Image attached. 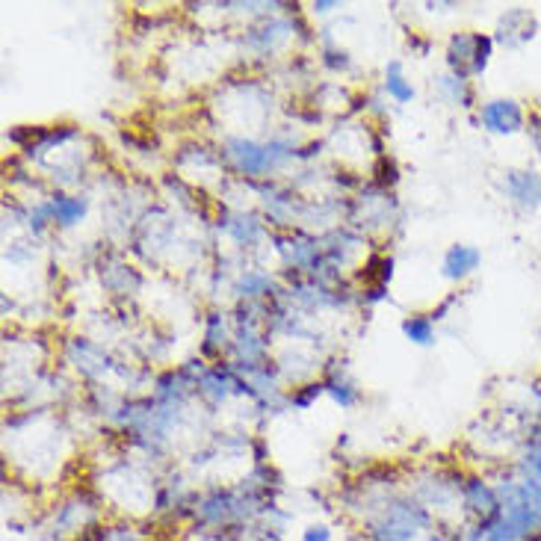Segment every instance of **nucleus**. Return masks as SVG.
Wrapping results in <instances>:
<instances>
[{
	"instance_id": "obj_16",
	"label": "nucleus",
	"mask_w": 541,
	"mask_h": 541,
	"mask_svg": "<svg viewBox=\"0 0 541 541\" xmlns=\"http://www.w3.org/2000/svg\"><path fill=\"white\" fill-rule=\"evenodd\" d=\"M264 284H267V278H264V275H246V278H243V290L249 287V290H252V296H255V293H261V287H264Z\"/></svg>"
},
{
	"instance_id": "obj_5",
	"label": "nucleus",
	"mask_w": 541,
	"mask_h": 541,
	"mask_svg": "<svg viewBox=\"0 0 541 541\" xmlns=\"http://www.w3.org/2000/svg\"><path fill=\"white\" fill-rule=\"evenodd\" d=\"M482 125L491 134H518L524 128V113L515 101H488L482 107Z\"/></svg>"
},
{
	"instance_id": "obj_2",
	"label": "nucleus",
	"mask_w": 541,
	"mask_h": 541,
	"mask_svg": "<svg viewBox=\"0 0 541 541\" xmlns=\"http://www.w3.org/2000/svg\"><path fill=\"white\" fill-rule=\"evenodd\" d=\"M432 530V512L414 500H391L367 521L370 541H423Z\"/></svg>"
},
{
	"instance_id": "obj_8",
	"label": "nucleus",
	"mask_w": 541,
	"mask_h": 541,
	"mask_svg": "<svg viewBox=\"0 0 541 541\" xmlns=\"http://www.w3.org/2000/svg\"><path fill=\"white\" fill-rule=\"evenodd\" d=\"M509 193L518 204L533 207L541 199V184L536 181L533 172H512L509 175Z\"/></svg>"
},
{
	"instance_id": "obj_12",
	"label": "nucleus",
	"mask_w": 541,
	"mask_h": 541,
	"mask_svg": "<svg viewBox=\"0 0 541 541\" xmlns=\"http://www.w3.org/2000/svg\"><path fill=\"white\" fill-rule=\"evenodd\" d=\"M299 541H335V530L329 524H308Z\"/></svg>"
},
{
	"instance_id": "obj_14",
	"label": "nucleus",
	"mask_w": 541,
	"mask_h": 541,
	"mask_svg": "<svg viewBox=\"0 0 541 541\" xmlns=\"http://www.w3.org/2000/svg\"><path fill=\"white\" fill-rule=\"evenodd\" d=\"M524 479H533V482H539L541 485V453L539 450H533V453L524 459Z\"/></svg>"
},
{
	"instance_id": "obj_18",
	"label": "nucleus",
	"mask_w": 541,
	"mask_h": 541,
	"mask_svg": "<svg viewBox=\"0 0 541 541\" xmlns=\"http://www.w3.org/2000/svg\"><path fill=\"white\" fill-rule=\"evenodd\" d=\"M423 541H447V539H444V536H426Z\"/></svg>"
},
{
	"instance_id": "obj_10",
	"label": "nucleus",
	"mask_w": 541,
	"mask_h": 541,
	"mask_svg": "<svg viewBox=\"0 0 541 541\" xmlns=\"http://www.w3.org/2000/svg\"><path fill=\"white\" fill-rule=\"evenodd\" d=\"M54 222L60 225H74L86 216V199H77V196H57L54 199Z\"/></svg>"
},
{
	"instance_id": "obj_9",
	"label": "nucleus",
	"mask_w": 541,
	"mask_h": 541,
	"mask_svg": "<svg viewBox=\"0 0 541 541\" xmlns=\"http://www.w3.org/2000/svg\"><path fill=\"white\" fill-rule=\"evenodd\" d=\"M385 89H388V95H391L394 101H400V104H408V101L414 98V86L406 80L403 66H400L397 60L388 63V68H385Z\"/></svg>"
},
{
	"instance_id": "obj_13",
	"label": "nucleus",
	"mask_w": 541,
	"mask_h": 541,
	"mask_svg": "<svg viewBox=\"0 0 541 541\" xmlns=\"http://www.w3.org/2000/svg\"><path fill=\"white\" fill-rule=\"evenodd\" d=\"M101 541H148L145 536H139L131 527H110V530H101Z\"/></svg>"
},
{
	"instance_id": "obj_3",
	"label": "nucleus",
	"mask_w": 541,
	"mask_h": 541,
	"mask_svg": "<svg viewBox=\"0 0 541 541\" xmlns=\"http://www.w3.org/2000/svg\"><path fill=\"white\" fill-rule=\"evenodd\" d=\"M494 42L482 33H462L450 42V66L456 68L459 77L482 74L488 66Z\"/></svg>"
},
{
	"instance_id": "obj_7",
	"label": "nucleus",
	"mask_w": 541,
	"mask_h": 541,
	"mask_svg": "<svg viewBox=\"0 0 541 541\" xmlns=\"http://www.w3.org/2000/svg\"><path fill=\"white\" fill-rule=\"evenodd\" d=\"M479 261H482V255L474 246H453L444 255V275L453 278V281H462V278H468L479 267Z\"/></svg>"
},
{
	"instance_id": "obj_1",
	"label": "nucleus",
	"mask_w": 541,
	"mask_h": 541,
	"mask_svg": "<svg viewBox=\"0 0 541 541\" xmlns=\"http://www.w3.org/2000/svg\"><path fill=\"white\" fill-rule=\"evenodd\" d=\"M500 512L474 527L482 541H533L541 536V485L533 479L503 482L497 488Z\"/></svg>"
},
{
	"instance_id": "obj_4",
	"label": "nucleus",
	"mask_w": 541,
	"mask_h": 541,
	"mask_svg": "<svg viewBox=\"0 0 541 541\" xmlns=\"http://www.w3.org/2000/svg\"><path fill=\"white\" fill-rule=\"evenodd\" d=\"M284 145L281 142H272V145H258V142H249V139H231L228 142V151L237 163L240 172L246 175H261L272 169L287 151H281Z\"/></svg>"
},
{
	"instance_id": "obj_11",
	"label": "nucleus",
	"mask_w": 541,
	"mask_h": 541,
	"mask_svg": "<svg viewBox=\"0 0 541 541\" xmlns=\"http://www.w3.org/2000/svg\"><path fill=\"white\" fill-rule=\"evenodd\" d=\"M403 332H406V338L411 340V343H417V346L435 343V326H432L429 317H408L406 323H403Z\"/></svg>"
},
{
	"instance_id": "obj_17",
	"label": "nucleus",
	"mask_w": 541,
	"mask_h": 541,
	"mask_svg": "<svg viewBox=\"0 0 541 541\" xmlns=\"http://www.w3.org/2000/svg\"><path fill=\"white\" fill-rule=\"evenodd\" d=\"M332 6H335V3H314V9H317V12H329Z\"/></svg>"
},
{
	"instance_id": "obj_6",
	"label": "nucleus",
	"mask_w": 541,
	"mask_h": 541,
	"mask_svg": "<svg viewBox=\"0 0 541 541\" xmlns=\"http://www.w3.org/2000/svg\"><path fill=\"white\" fill-rule=\"evenodd\" d=\"M533 30H536V18L527 9H512L500 21V39L506 45H521V42L533 39Z\"/></svg>"
},
{
	"instance_id": "obj_15",
	"label": "nucleus",
	"mask_w": 541,
	"mask_h": 541,
	"mask_svg": "<svg viewBox=\"0 0 541 541\" xmlns=\"http://www.w3.org/2000/svg\"><path fill=\"white\" fill-rule=\"evenodd\" d=\"M329 391H332V397H335L343 408H349L355 403V391H352L349 385H343V382H332Z\"/></svg>"
}]
</instances>
